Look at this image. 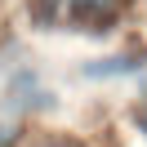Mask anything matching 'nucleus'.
Here are the masks:
<instances>
[{
    "label": "nucleus",
    "mask_w": 147,
    "mask_h": 147,
    "mask_svg": "<svg viewBox=\"0 0 147 147\" xmlns=\"http://www.w3.org/2000/svg\"><path fill=\"white\" fill-rule=\"evenodd\" d=\"M54 5H58V0H40V5H36V18H49V13H54Z\"/></svg>",
    "instance_id": "f03ea898"
},
{
    "label": "nucleus",
    "mask_w": 147,
    "mask_h": 147,
    "mask_svg": "<svg viewBox=\"0 0 147 147\" xmlns=\"http://www.w3.org/2000/svg\"><path fill=\"white\" fill-rule=\"evenodd\" d=\"M67 9H71L76 18H98V13L111 9V0H67Z\"/></svg>",
    "instance_id": "f257e3e1"
},
{
    "label": "nucleus",
    "mask_w": 147,
    "mask_h": 147,
    "mask_svg": "<svg viewBox=\"0 0 147 147\" xmlns=\"http://www.w3.org/2000/svg\"><path fill=\"white\" fill-rule=\"evenodd\" d=\"M36 147H67V143H36Z\"/></svg>",
    "instance_id": "39448f33"
},
{
    "label": "nucleus",
    "mask_w": 147,
    "mask_h": 147,
    "mask_svg": "<svg viewBox=\"0 0 147 147\" xmlns=\"http://www.w3.org/2000/svg\"><path fill=\"white\" fill-rule=\"evenodd\" d=\"M13 143V129H0V147H9Z\"/></svg>",
    "instance_id": "20e7f679"
},
{
    "label": "nucleus",
    "mask_w": 147,
    "mask_h": 147,
    "mask_svg": "<svg viewBox=\"0 0 147 147\" xmlns=\"http://www.w3.org/2000/svg\"><path fill=\"white\" fill-rule=\"evenodd\" d=\"M138 129H143V134H147V102H143V107H138Z\"/></svg>",
    "instance_id": "7ed1b4c3"
}]
</instances>
